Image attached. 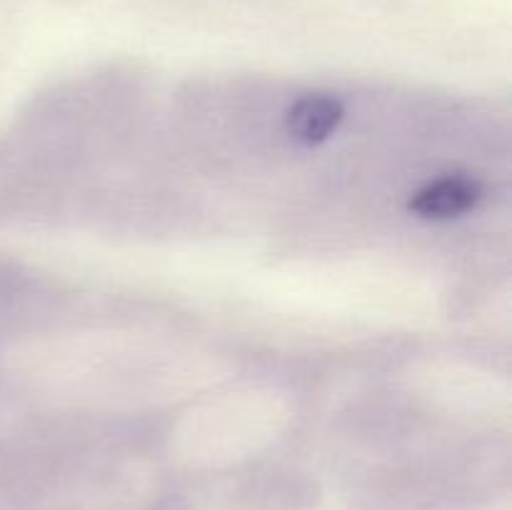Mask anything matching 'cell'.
<instances>
[{"instance_id": "6da1fadb", "label": "cell", "mask_w": 512, "mask_h": 510, "mask_svg": "<svg viewBox=\"0 0 512 510\" xmlns=\"http://www.w3.org/2000/svg\"><path fill=\"white\" fill-rule=\"evenodd\" d=\"M483 198V185L473 175H443L425 183L410 198V210L423 220H450L465 215Z\"/></svg>"}, {"instance_id": "7a4b0ae2", "label": "cell", "mask_w": 512, "mask_h": 510, "mask_svg": "<svg viewBox=\"0 0 512 510\" xmlns=\"http://www.w3.org/2000/svg\"><path fill=\"white\" fill-rule=\"evenodd\" d=\"M345 105L338 95L308 93L295 100L285 113V128L298 143L320 145L340 128Z\"/></svg>"}]
</instances>
